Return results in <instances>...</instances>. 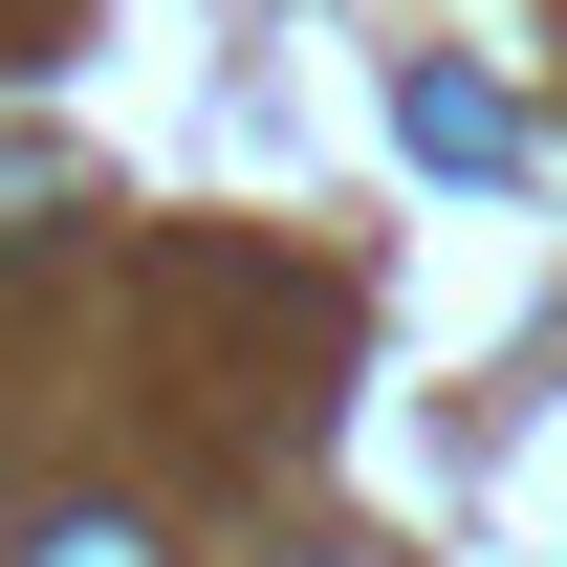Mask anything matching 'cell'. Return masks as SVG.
Returning <instances> with one entry per match:
<instances>
[{
	"mask_svg": "<svg viewBox=\"0 0 567 567\" xmlns=\"http://www.w3.org/2000/svg\"><path fill=\"white\" fill-rule=\"evenodd\" d=\"M393 132H415L436 175H524V110H502L481 66H415V87H393Z\"/></svg>",
	"mask_w": 567,
	"mask_h": 567,
	"instance_id": "1",
	"label": "cell"
},
{
	"mask_svg": "<svg viewBox=\"0 0 567 567\" xmlns=\"http://www.w3.org/2000/svg\"><path fill=\"white\" fill-rule=\"evenodd\" d=\"M22 567H153V524H132V502H66V524H44Z\"/></svg>",
	"mask_w": 567,
	"mask_h": 567,
	"instance_id": "2",
	"label": "cell"
}]
</instances>
